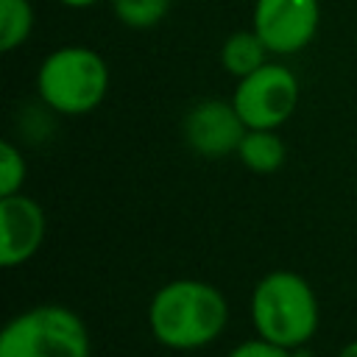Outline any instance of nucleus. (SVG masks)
<instances>
[{
    "mask_svg": "<svg viewBox=\"0 0 357 357\" xmlns=\"http://www.w3.org/2000/svg\"><path fill=\"white\" fill-rule=\"evenodd\" d=\"M226 357H293V349L276 346L265 337H251V340L237 343Z\"/></svg>",
    "mask_w": 357,
    "mask_h": 357,
    "instance_id": "obj_14",
    "label": "nucleus"
},
{
    "mask_svg": "<svg viewBox=\"0 0 357 357\" xmlns=\"http://www.w3.org/2000/svg\"><path fill=\"white\" fill-rule=\"evenodd\" d=\"M243 167H248L251 173H259V176H271L276 173L284 159H287V145L284 139L279 137V128H248L237 153Z\"/></svg>",
    "mask_w": 357,
    "mask_h": 357,
    "instance_id": "obj_9",
    "label": "nucleus"
},
{
    "mask_svg": "<svg viewBox=\"0 0 357 357\" xmlns=\"http://www.w3.org/2000/svg\"><path fill=\"white\" fill-rule=\"evenodd\" d=\"M251 324L257 337L284 349L307 346L321 324V307L312 284L287 268L268 271L251 290Z\"/></svg>",
    "mask_w": 357,
    "mask_h": 357,
    "instance_id": "obj_2",
    "label": "nucleus"
},
{
    "mask_svg": "<svg viewBox=\"0 0 357 357\" xmlns=\"http://www.w3.org/2000/svg\"><path fill=\"white\" fill-rule=\"evenodd\" d=\"M271 50L268 45L259 39V33L254 28L248 31H234L223 39L220 45V67L231 75V78H245L254 70H259L268 61Z\"/></svg>",
    "mask_w": 357,
    "mask_h": 357,
    "instance_id": "obj_10",
    "label": "nucleus"
},
{
    "mask_svg": "<svg viewBox=\"0 0 357 357\" xmlns=\"http://www.w3.org/2000/svg\"><path fill=\"white\" fill-rule=\"evenodd\" d=\"M245 131L248 128L234 103L220 98H204L192 103L181 120V137L187 148L204 159H223L237 153Z\"/></svg>",
    "mask_w": 357,
    "mask_h": 357,
    "instance_id": "obj_7",
    "label": "nucleus"
},
{
    "mask_svg": "<svg viewBox=\"0 0 357 357\" xmlns=\"http://www.w3.org/2000/svg\"><path fill=\"white\" fill-rule=\"evenodd\" d=\"M112 73L106 59L86 45H64L50 50L36 70L39 100L64 117L95 112L109 92Z\"/></svg>",
    "mask_w": 357,
    "mask_h": 357,
    "instance_id": "obj_3",
    "label": "nucleus"
},
{
    "mask_svg": "<svg viewBox=\"0 0 357 357\" xmlns=\"http://www.w3.org/2000/svg\"><path fill=\"white\" fill-rule=\"evenodd\" d=\"M47 234V215L42 204L25 192L0 195V265H25L42 248Z\"/></svg>",
    "mask_w": 357,
    "mask_h": 357,
    "instance_id": "obj_8",
    "label": "nucleus"
},
{
    "mask_svg": "<svg viewBox=\"0 0 357 357\" xmlns=\"http://www.w3.org/2000/svg\"><path fill=\"white\" fill-rule=\"evenodd\" d=\"M25 176H28V162H25L22 151L6 139L0 145V195L22 192Z\"/></svg>",
    "mask_w": 357,
    "mask_h": 357,
    "instance_id": "obj_13",
    "label": "nucleus"
},
{
    "mask_svg": "<svg viewBox=\"0 0 357 357\" xmlns=\"http://www.w3.org/2000/svg\"><path fill=\"white\" fill-rule=\"evenodd\" d=\"M298 78L279 61H265L245 78H237L231 103L245 128H282L298 106Z\"/></svg>",
    "mask_w": 357,
    "mask_h": 357,
    "instance_id": "obj_5",
    "label": "nucleus"
},
{
    "mask_svg": "<svg viewBox=\"0 0 357 357\" xmlns=\"http://www.w3.org/2000/svg\"><path fill=\"white\" fill-rule=\"evenodd\" d=\"M56 3H61L64 8H89V6H95L98 0H56Z\"/></svg>",
    "mask_w": 357,
    "mask_h": 357,
    "instance_id": "obj_15",
    "label": "nucleus"
},
{
    "mask_svg": "<svg viewBox=\"0 0 357 357\" xmlns=\"http://www.w3.org/2000/svg\"><path fill=\"white\" fill-rule=\"evenodd\" d=\"M337 357H357V340H349V343L337 351Z\"/></svg>",
    "mask_w": 357,
    "mask_h": 357,
    "instance_id": "obj_16",
    "label": "nucleus"
},
{
    "mask_svg": "<svg viewBox=\"0 0 357 357\" xmlns=\"http://www.w3.org/2000/svg\"><path fill=\"white\" fill-rule=\"evenodd\" d=\"M321 22L318 0H254L251 28L273 56H293L304 50Z\"/></svg>",
    "mask_w": 357,
    "mask_h": 357,
    "instance_id": "obj_6",
    "label": "nucleus"
},
{
    "mask_svg": "<svg viewBox=\"0 0 357 357\" xmlns=\"http://www.w3.org/2000/svg\"><path fill=\"white\" fill-rule=\"evenodd\" d=\"M33 31L31 0H0V50L11 53L28 42Z\"/></svg>",
    "mask_w": 357,
    "mask_h": 357,
    "instance_id": "obj_11",
    "label": "nucleus"
},
{
    "mask_svg": "<svg viewBox=\"0 0 357 357\" xmlns=\"http://www.w3.org/2000/svg\"><path fill=\"white\" fill-rule=\"evenodd\" d=\"M112 11L126 28L145 31L167 17L170 0H112Z\"/></svg>",
    "mask_w": 357,
    "mask_h": 357,
    "instance_id": "obj_12",
    "label": "nucleus"
},
{
    "mask_svg": "<svg viewBox=\"0 0 357 357\" xmlns=\"http://www.w3.org/2000/svg\"><path fill=\"white\" fill-rule=\"evenodd\" d=\"M84 318L64 304H36L17 312L0 332V357H89Z\"/></svg>",
    "mask_w": 357,
    "mask_h": 357,
    "instance_id": "obj_4",
    "label": "nucleus"
},
{
    "mask_svg": "<svg viewBox=\"0 0 357 357\" xmlns=\"http://www.w3.org/2000/svg\"><path fill=\"white\" fill-rule=\"evenodd\" d=\"M229 324V301L220 287L204 279L165 282L148 301L153 340L173 351H195L215 343Z\"/></svg>",
    "mask_w": 357,
    "mask_h": 357,
    "instance_id": "obj_1",
    "label": "nucleus"
}]
</instances>
